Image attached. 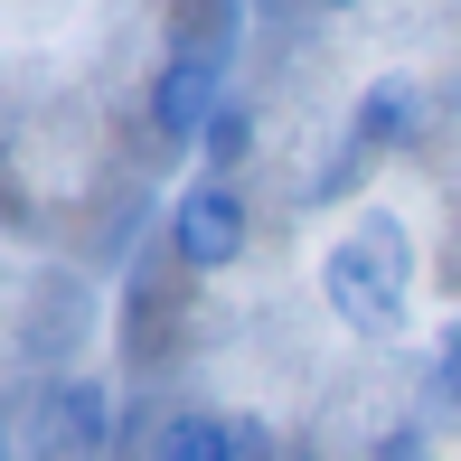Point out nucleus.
Wrapping results in <instances>:
<instances>
[{
    "instance_id": "1",
    "label": "nucleus",
    "mask_w": 461,
    "mask_h": 461,
    "mask_svg": "<svg viewBox=\"0 0 461 461\" xmlns=\"http://www.w3.org/2000/svg\"><path fill=\"white\" fill-rule=\"evenodd\" d=\"M405 283H414V245L395 236V217H358V236H339L330 264H321L330 311H339L348 330H367V339L405 330Z\"/></svg>"
},
{
    "instance_id": "2",
    "label": "nucleus",
    "mask_w": 461,
    "mask_h": 461,
    "mask_svg": "<svg viewBox=\"0 0 461 461\" xmlns=\"http://www.w3.org/2000/svg\"><path fill=\"white\" fill-rule=\"evenodd\" d=\"M245 198H236V179H188L179 188V207H170V255L188 264V274H226V264L245 255Z\"/></svg>"
},
{
    "instance_id": "3",
    "label": "nucleus",
    "mask_w": 461,
    "mask_h": 461,
    "mask_svg": "<svg viewBox=\"0 0 461 461\" xmlns=\"http://www.w3.org/2000/svg\"><path fill=\"white\" fill-rule=\"evenodd\" d=\"M207 122H217V57L179 48L170 67L151 76V132H160V141H198Z\"/></svg>"
},
{
    "instance_id": "4",
    "label": "nucleus",
    "mask_w": 461,
    "mask_h": 461,
    "mask_svg": "<svg viewBox=\"0 0 461 461\" xmlns=\"http://www.w3.org/2000/svg\"><path fill=\"white\" fill-rule=\"evenodd\" d=\"M48 433L67 452H86V461L113 443V395H104V376H67V386L48 395Z\"/></svg>"
},
{
    "instance_id": "5",
    "label": "nucleus",
    "mask_w": 461,
    "mask_h": 461,
    "mask_svg": "<svg viewBox=\"0 0 461 461\" xmlns=\"http://www.w3.org/2000/svg\"><path fill=\"white\" fill-rule=\"evenodd\" d=\"M151 461H245L236 452V414H207V405L170 414V424L151 433Z\"/></svg>"
},
{
    "instance_id": "6",
    "label": "nucleus",
    "mask_w": 461,
    "mask_h": 461,
    "mask_svg": "<svg viewBox=\"0 0 461 461\" xmlns=\"http://www.w3.org/2000/svg\"><path fill=\"white\" fill-rule=\"evenodd\" d=\"M405 113H414V86H405V76H376V86L358 95V132H348V151L367 160V151H386V141H405L414 132Z\"/></svg>"
},
{
    "instance_id": "7",
    "label": "nucleus",
    "mask_w": 461,
    "mask_h": 461,
    "mask_svg": "<svg viewBox=\"0 0 461 461\" xmlns=\"http://www.w3.org/2000/svg\"><path fill=\"white\" fill-rule=\"evenodd\" d=\"M198 141H207V179H226L245 151H255V113H245V104H217V122H207Z\"/></svg>"
},
{
    "instance_id": "8",
    "label": "nucleus",
    "mask_w": 461,
    "mask_h": 461,
    "mask_svg": "<svg viewBox=\"0 0 461 461\" xmlns=\"http://www.w3.org/2000/svg\"><path fill=\"white\" fill-rule=\"evenodd\" d=\"M424 386H433V405H461V330L433 348V376H424Z\"/></svg>"
},
{
    "instance_id": "9",
    "label": "nucleus",
    "mask_w": 461,
    "mask_h": 461,
    "mask_svg": "<svg viewBox=\"0 0 461 461\" xmlns=\"http://www.w3.org/2000/svg\"><path fill=\"white\" fill-rule=\"evenodd\" d=\"M236 452H245V461H274V433H264L255 414H236Z\"/></svg>"
},
{
    "instance_id": "10",
    "label": "nucleus",
    "mask_w": 461,
    "mask_h": 461,
    "mask_svg": "<svg viewBox=\"0 0 461 461\" xmlns=\"http://www.w3.org/2000/svg\"><path fill=\"white\" fill-rule=\"evenodd\" d=\"M386 461H433V443H424V433L405 424V433H386Z\"/></svg>"
},
{
    "instance_id": "11",
    "label": "nucleus",
    "mask_w": 461,
    "mask_h": 461,
    "mask_svg": "<svg viewBox=\"0 0 461 461\" xmlns=\"http://www.w3.org/2000/svg\"><path fill=\"white\" fill-rule=\"evenodd\" d=\"M0 461H10V414H0Z\"/></svg>"
}]
</instances>
